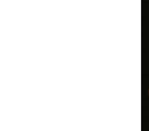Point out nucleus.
<instances>
[{
  "label": "nucleus",
  "mask_w": 149,
  "mask_h": 131,
  "mask_svg": "<svg viewBox=\"0 0 149 131\" xmlns=\"http://www.w3.org/2000/svg\"><path fill=\"white\" fill-rule=\"evenodd\" d=\"M148 95H149V89H148Z\"/></svg>",
  "instance_id": "nucleus-1"
}]
</instances>
